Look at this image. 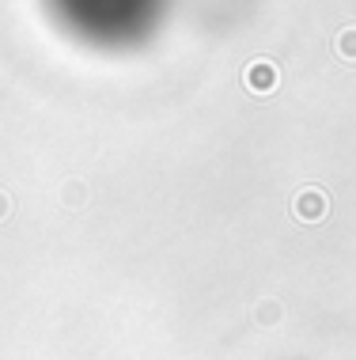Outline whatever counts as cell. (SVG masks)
Wrapping results in <instances>:
<instances>
[{"mask_svg":"<svg viewBox=\"0 0 356 360\" xmlns=\"http://www.w3.org/2000/svg\"><path fill=\"white\" fill-rule=\"evenodd\" d=\"M277 319H281V307H277V304H262V307H258V323H262V326H277Z\"/></svg>","mask_w":356,"mask_h":360,"instance_id":"cell-4","label":"cell"},{"mask_svg":"<svg viewBox=\"0 0 356 360\" xmlns=\"http://www.w3.org/2000/svg\"><path fill=\"white\" fill-rule=\"evenodd\" d=\"M292 209H296V217H303V220H322L326 209H330V201H326L322 190H300L292 201Z\"/></svg>","mask_w":356,"mask_h":360,"instance_id":"cell-1","label":"cell"},{"mask_svg":"<svg viewBox=\"0 0 356 360\" xmlns=\"http://www.w3.org/2000/svg\"><path fill=\"white\" fill-rule=\"evenodd\" d=\"M8 209H12V205H8V193H0V220L8 217Z\"/></svg>","mask_w":356,"mask_h":360,"instance_id":"cell-5","label":"cell"},{"mask_svg":"<svg viewBox=\"0 0 356 360\" xmlns=\"http://www.w3.org/2000/svg\"><path fill=\"white\" fill-rule=\"evenodd\" d=\"M246 87H250V91H258V95H269L277 87V69L269 61H254L246 69Z\"/></svg>","mask_w":356,"mask_h":360,"instance_id":"cell-2","label":"cell"},{"mask_svg":"<svg viewBox=\"0 0 356 360\" xmlns=\"http://www.w3.org/2000/svg\"><path fill=\"white\" fill-rule=\"evenodd\" d=\"M338 53L356 61V27H345V31L338 34Z\"/></svg>","mask_w":356,"mask_h":360,"instance_id":"cell-3","label":"cell"}]
</instances>
